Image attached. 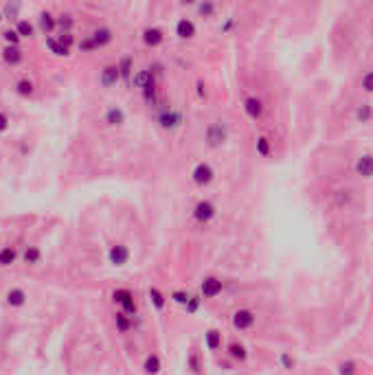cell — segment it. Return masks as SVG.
<instances>
[{
  "instance_id": "19",
  "label": "cell",
  "mask_w": 373,
  "mask_h": 375,
  "mask_svg": "<svg viewBox=\"0 0 373 375\" xmlns=\"http://www.w3.org/2000/svg\"><path fill=\"white\" fill-rule=\"evenodd\" d=\"M161 368H163V364H161V358H158L156 353H150L147 358H145L143 371L147 375H158V373H161Z\"/></svg>"
},
{
  "instance_id": "38",
  "label": "cell",
  "mask_w": 373,
  "mask_h": 375,
  "mask_svg": "<svg viewBox=\"0 0 373 375\" xmlns=\"http://www.w3.org/2000/svg\"><path fill=\"white\" fill-rule=\"evenodd\" d=\"M360 86H362V90H364V92H373V70L364 72V77H362Z\"/></svg>"
},
{
  "instance_id": "9",
  "label": "cell",
  "mask_w": 373,
  "mask_h": 375,
  "mask_svg": "<svg viewBox=\"0 0 373 375\" xmlns=\"http://www.w3.org/2000/svg\"><path fill=\"white\" fill-rule=\"evenodd\" d=\"M200 292H202L204 299H215V296L222 292V281L217 276H206V279L200 283Z\"/></svg>"
},
{
  "instance_id": "16",
  "label": "cell",
  "mask_w": 373,
  "mask_h": 375,
  "mask_svg": "<svg viewBox=\"0 0 373 375\" xmlns=\"http://www.w3.org/2000/svg\"><path fill=\"white\" fill-rule=\"evenodd\" d=\"M132 84H134V88H150V86H154V75H152V70H136L134 75H132Z\"/></svg>"
},
{
  "instance_id": "13",
  "label": "cell",
  "mask_w": 373,
  "mask_h": 375,
  "mask_svg": "<svg viewBox=\"0 0 373 375\" xmlns=\"http://www.w3.org/2000/svg\"><path fill=\"white\" fill-rule=\"evenodd\" d=\"M176 35L180 39H191L196 37V24H193V20L189 18H180L176 22Z\"/></svg>"
},
{
  "instance_id": "30",
  "label": "cell",
  "mask_w": 373,
  "mask_h": 375,
  "mask_svg": "<svg viewBox=\"0 0 373 375\" xmlns=\"http://www.w3.org/2000/svg\"><path fill=\"white\" fill-rule=\"evenodd\" d=\"M16 92L20 97H31L33 95V81L31 79H20L16 84Z\"/></svg>"
},
{
  "instance_id": "23",
  "label": "cell",
  "mask_w": 373,
  "mask_h": 375,
  "mask_svg": "<svg viewBox=\"0 0 373 375\" xmlns=\"http://www.w3.org/2000/svg\"><path fill=\"white\" fill-rule=\"evenodd\" d=\"M22 259H24V263L35 266V263H40V259H42V250H40L38 246H26L24 253H22Z\"/></svg>"
},
{
  "instance_id": "35",
  "label": "cell",
  "mask_w": 373,
  "mask_h": 375,
  "mask_svg": "<svg viewBox=\"0 0 373 375\" xmlns=\"http://www.w3.org/2000/svg\"><path fill=\"white\" fill-rule=\"evenodd\" d=\"M3 37H5L7 46H18V42L22 39V37L18 35V31H16V29H7V31L3 33Z\"/></svg>"
},
{
  "instance_id": "6",
  "label": "cell",
  "mask_w": 373,
  "mask_h": 375,
  "mask_svg": "<svg viewBox=\"0 0 373 375\" xmlns=\"http://www.w3.org/2000/svg\"><path fill=\"white\" fill-rule=\"evenodd\" d=\"M108 261L112 266H125L130 261V248L125 243H112L108 248Z\"/></svg>"
},
{
  "instance_id": "18",
  "label": "cell",
  "mask_w": 373,
  "mask_h": 375,
  "mask_svg": "<svg viewBox=\"0 0 373 375\" xmlns=\"http://www.w3.org/2000/svg\"><path fill=\"white\" fill-rule=\"evenodd\" d=\"M38 22H40V29H42V33H46V37H49L51 31L57 26V20L53 18V13H49V11H42V13H40Z\"/></svg>"
},
{
  "instance_id": "25",
  "label": "cell",
  "mask_w": 373,
  "mask_h": 375,
  "mask_svg": "<svg viewBox=\"0 0 373 375\" xmlns=\"http://www.w3.org/2000/svg\"><path fill=\"white\" fill-rule=\"evenodd\" d=\"M150 301L156 309H163L165 305H167V296H165L158 287H150Z\"/></svg>"
},
{
  "instance_id": "32",
  "label": "cell",
  "mask_w": 373,
  "mask_h": 375,
  "mask_svg": "<svg viewBox=\"0 0 373 375\" xmlns=\"http://www.w3.org/2000/svg\"><path fill=\"white\" fill-rule=\"evenodd\" d=\"M358 373V364L354 360H345L338 364V375H356Z\"/></svg>"
},
{
  "instance_id": "21",
  "label": "cell",
  "mask_w": 373,
  "mask_h": 375,
  "mask_svg": "<svg viewBox=\"0 0 373 375\" xmlns=\"http://www.w3.org/2000/svg\"><path fill=\"white\" fill-rule=\"evenodd\" d=\"M229 355L233 360L246 362V360H248V349H246L242 342H231V345H229Z\"/></svg>"
},
{
  "instance_id": "20",
  "label": "cell",
  "mask_w": 373,
  "mask_h": 375,
  "mask_svg": "<svg viewBox=\"0 0 373 375\" xmlns=\"http://www.w3.org/2000/svg\"><path fill=\"white\" fill-rule=\"evenodd\" d=\"M204 342H206V349H209V351H217V349L222 347V334H219L217 329H209V331L204 334Z\"/></svg>"
},
{
  "instance_id": "3",
  "label": "cell",
  "mask_w": 373,
  "mask_h": 375,
  "mask_svg": "<svg viewBox=\"0 0 373 375\" xmlns=\"http://www.w3.org/2000/svg\"><path fill=\"white\" fill-rule=\"evenodd\" d=\"M112 301L121 305L125 316H134L136 314V303H134V296H132L130 289H123V287L115 289V292H112Z\"/></svg>"
},
{
  "instance_id": "15",
  "label": "cell",
  "mask_w": 373,
  "mask_h": 375,
  "mask_svg": "<svg viewBox=\"0 0 373 375\" xmlns=\"http://www.w3.org/2000/svg\"><path fill=\"white\" fill-rule=\"evenodd\" d=\"M26 292L22 287H11L9 292H7V305H11V307H24L26 305Z\"/></svg>"
},
{
  "instance_id": "46",
  "label": "cell",
  "mask_w": 373,
  "mask_h": 375,
  "mask_svg": "<svg viewBox=\"0 0 373 375\" xmlns=\"http://www.w3.org/2000/svg\"><path fill=\"white\" fill-rule=\"evenodd\" d=\"M198 95L204 97V90H202V81H198Z\"/></svg>"
},
{
  "instance_id": "31",
  "label": "cell",
  "mask_w": 373,
  "mask_h": 375,
  "mask_svg": "<svg viewBox=\"0 0 373 375\" xmlns=\"http://www.w3.org/2000/svg\"><path fill=\"white\" fill-rule=\"evenodd\" d=\"M356 118H358V121H362V123H369L373 118V108L369 103H362L360 108L356 110Z\"/></svg>"
},
{
  "instance_id": "12",
  "label": "cell",
  "mask_w": 373,
  "mask_h": 375,
  "mask_svg": "<svg viewBox=\"0 0 373 375\" xmlns=\"http://www.w3.org/2000/svg\"><path fill=\"white\" fill-rule=\"evenodd\" d=\"M244 112L252 121H257V118H262V114H264V101L259 97H248L244 101Z\"/></svg>"
},
{
  "instance_id": "10",
  "label": "cell",
  "mask_w": 373,
  "mask_h": 375,
  "mask_svg": "<svg viewBox=\"0 0 373 375\" xmlns=\"http://www.w3.org/2000/svg\"><path fill=\"white\" fill-rule=\"evenodd\" d=\"M125 118H128V114H125V110L121 108V105H110V108L105 110V114H103V121L108 123L110 128H119V125H123Z\"/></svg>"
},
{
  "instance_id": "41",
  "label": "cell",
  "mask_w": 373,
  "mask_h": 375,
  "mask_svg": "<svg viewBox=\"0 0 373 375\" xmlns=\"http://www.w3.org/2000/svg\"><path fill=\"white\" fill-rule=\"evenodd\" d=\"M59 42H62V46H66V49H70L72 44H75V37H72V31L70 33H62V35L57 37Z\"/></svg>"
},
{
  "instance_id": "26",
  "label": "cell",
  "mask_w": 373,
  "mask_h": 375,
  "mask_svg": "<svg viewBox=\"0 0 373 375\" xmlns=\"http://www.w3.org/2000/svg\"><path fill=\"white\" fill-rule=\"evenodd\" d=\"M46 46L51 49L53 55H59V57H62V55H68V49H66V46H62V42H59V39L51 37V35L46 37Z\"/></svg>"
},
{
  "instance_id": "8",
  "label": "cell",
  "mask_w": 373,
  "mask_h": 375,
  "mask_svg": "<svg viewBox=\"0 0 373 375\" xmlns=\"http://www.w3.org/2000/svg\"><path fill=\"white\" fill-rule=\"evenodd\" d=\"M354 171L360 178H373V154H360L354 162Z\"/></svg>"
},
{
  "instance_id": "1",
  "label": "cell",
  "mask_w": 373,
  "mask_h": 375,
  "mask_svg": "<svg viewBox=\"0 0 373 375\" xmlns=\"http://www.w3.org/2000/svg\"><path fill=\"white\" fill-rule=\"evenodd\" d=\"M204 141L209 147H222V145L229 141V128L222 123V121H213L206 125V132H204Z\"/></svg>"
},
{
  "instance_id": "45",
  "label": "cell",
  "mask_w": 373,
  "mask_h": 375,
  "mask_svg": "<svg viewBox=\"0 0 373 375\" xmlns=\"http://www.w3.org/2000/svg\"><path fill=\"white\" fill-rule=\"evenodd\" d=\"M189 364H191V371H193V373L200 371V362H198V355H196V353H193L191 358H189Z\"/></svg>"
},
{
  "instance_id": "42",
  "label": "cell",
  "mask_w": 373,
  "mask_h": 375,
  "mask_svg": "<svg viewBox=\"0 0 373 375\" xmlns=\"http://www.w3.org/2000/svg\"><path fill=\"white\" fill-rule=\"evenodd\" d=\"M92 49H97L95 42H92V37H86V39H82V42H79V51H82V53H88V51H92Z\"/></svg>"
},
{
  "instance_id": "43",
  "label": "cell",
  "mask_w": 373,
  "mask_h": 375,
  "mask_svg": "<svg viewBox=\"0 0 373 375\" xmlns=\"http://www.w3.org/2000/svg\"><path fill=\"white\" fill-rule=\"evenodd\" d=\"M198 11L202 13V16H211V13L215 11V5H213V3H202V5H198Z\"/></svg>"
},
{
  "instance_id": "48",
  "label": "cell",
  "mask_w": 373,
  "mask_h": 375,
  "mask_svg": "<svg viewBox=\"0 0 373 375\" xmlns=\"http://www.w3.org/2000/svg\"><path fill=\"white\" fill-rule=\"evenodd\" d=\"M371 35H373V29H371Z\"/></svg>"
},
{
  "instance_id": "34",
  "label": "cell",
  "mask_w": 373,
  "mask_h": 375,
  "mask_svg": "<svg viewBox=\"0 0 373 375\" xmlns=\"http://www.w3.org/2000/svg\"><path fill=\"white\" fill-rule=\"evenodd\" d=\"M117 66H119L121 77L125 79V81H130V77H132V59L130 57H121V62H119Z\"/></svg>"
},
{
  "instance_id": "17",
  "label": "cell",
  "mask_w": 373,
  "mask_h": 375,
  "mask_svg": "<svg viewBox=\"0 0 373 375\" xmlns=\"http://www.w3.org/2000/svg\"><path fill=\"white\" fill-rule=\"evenodd\" d=\"M3 59L9 66H18L24 59V55H22V51H20V46H5V49H3Z\"/></svg>"
},
{
  "instance_id": "29",
  "label": "cell",
  "mask_w": 373,
  "mask_h": 375,
  "mask_svg": "<svg viewBox=\"0 0 373 375\" xmlns=\"http://www.w3.org/2000/svg\"><path fill=\"white\" fill-rule=\"evenodd\" d=\"M16 31H18L20 37H31V35H33V24L29 22V20L20 18L18 22H16Z\"/></svg>"
},
{
  "instance_id": "7",
  "label": "cell",
  "mask_w": 373,
  "mask_h": 375,
  "mask_svg": "<svg viewBox=\"0 0 373 375\" xmlns=\"http://www.w3.org/2000/svg\"><path fill=\"white\" fill-rule=\"evenodd\" d=\"M158 123H161L163 130H176L182 125V114L176 110H163L161 116H158Z\"/></svg>"
},
{
  "instance_id": "47",
  "label": "cell",
  "mask_w": 373,
  "mask_h": 375,
  "mask_svg": "<svg viewBox=\"0 0 373 375\" xmlns=\"http://www.w3.org/2000/svg\"><path fill=\"white\" fill-rule=\"evenodd\" d=\"M3 18H5V16H3V11H0V20H3Z\"/></svg>"
},
{
  "instance_id": "14",
  "label": "cell",
  "mask_w": 373,
  "mask_h": 375,
  "mask_svg": "<svg viewBox=\"0 0 373 375\" xmlns=\"http://www.w3.org/2000/svg\"><path fill=\"white\" fill-rule=\"evenodd\" d=\"M163 39H165V33L158 29V26H147V29L143 31V42L152 46V49H154V46H161Z\"/></svg>"
},
{
  "instance_id": "33",
  "label": "cell",
  "mask_w": 373,
  "mask_h": 375,
  "mask_svg": "<svg viewBox=\"0 0 373 375\" xmlns=\"http://www.w3.org/2000/svg\"><path fill=\"white\" fill-rule=\"evenodd\" d=\"M18 13H20V3H7V5L3 7V16H5L7 20H20Z\"/></svg>"
},
{
  "instance_id": "27",
  "label": "cell",
  "mask_w": 373,
  "mask_h": 375,
  "mask_svg": "<svg viewBox=\"0 0 373 375\" xmlns=\"http://www.w3.org/2000/svg\"><path fill=\"white\" fill-rule=\"evenodd\" d=\"M255 147H257V154H259V156H262V158H268V156H270V151H272L270 138H268V136H259Z\"/></svg>"
},
{
  "instance_id": "22",
  "label": "cell",
  "mask_w": 373,
  "mask_h": 375,
  "mask_svg": "<svg viewBox=\"0 0 373 375\" xmlns=\"http://www.w3.org/2000/svg\"><path fill=\"white\" fill-rule=\"evenodd\" d=\"M90 37H92V42H95V46H105V44L112 42V31L105 29V26H101V29H97Z\"/></svg>"
},
{
  "instance_id": "4",
  "label": "cell",
  "mask_w": 373,
  "mask_h": 375,
  "mask_svg": "<svg viewBox=\"0 0 373 375\" xmlns=\"http://www.w3.org/2000/svg\"><path fill=\"white\" fill-rule=\"evenodd\" d=\"M213 178H215V171L209 162H198L196 167L191 171V180L198 184V187H206V184L213 182Z\"/></svg>"
},
{
  "instance_id": "39",
  "label": "cell",
  "mask_w": 373,
  "mask_h": 375,
  "mask_svg": "<svg viewBox=\"0 0 373 375\" xmlns=\"http://www.w3.org/2000/svg\"><path fill=\"white\" fill-rule=\"evenodd\" d=\"M186 314H196L198 307H200V296H189V301H186Z\"/></svg>"
},
{
  "instance_id": "5",
  "label": "cell",
  "mask_w": 373,
  "mask_h": 375,
  "mask_svg": "<svg viewBox=\"0 0 373 375\" xmlns=\"http://www.w3.org/2000/svg\"><path fill=\"white\" fill-rule=\"evenodd\" d=\"M217 213V209H215V204L209 202V200H200L196 206H193V220L200 222V224H206V222H211L213 217H215Z\"/></svg>"
},
{
  "instance_id": "11",
  "label": "cell",
  "mask_w": 373,
  "mask_h": 375,
  "mask_svg": "<svg viewBox=\"0 0 373 375\" xmlns=\"http://www.w3.org/2000/svg\"><path fill=\"white\" fill-rule=\"evenodd\" d=\"M119 79H121L119 66L117 64H110V66H105V68L101 70V75H99V84H101L103 88H112V86H117Z\"/></svg>"
},
{
  "instance_id": "2",
  "label": "cell",
  "mask_w": 373,
  "mask_h": 375,
  "mask_svg": "<svg viewBox=\"0 0 373 375\" xmlns=\"http://www.w3.org/2000/svg\"><path fill=\"white\" fill-rule=\"evenodd\" d=\"M231 322H233V327H235L237 331H248V329L255 327L257 314L252 312V309H248V307H242V309H237V312L231 316Z\"/></svg>"
},
{
  "instance_id": "24",
  "label": "cell",
  "mask_w": 373,
  "mask_h": 375,
  "mask_svg": "<svg viewBox=\"0 0 373 375\" xmlns=\"http://www.w3.org/2000/svg\"><path fill=\"white\" fill-rule=\"evenodd\" d=\"M16 257H18V253H16V248L13 246H5V248H0V266H11L13 261H16Z\"/></svg>"
},
{
  "instance_id": "28",
  "label": "cell",
  "mask_w": 373,
  "mask_h": 375,
  "mask_svg": "<svg viewBox=\"0 0 373 375\" xmlns=\"http://www.w3.org/2000/svg\"><path fill=\"white\" fill-rule=\"evenodd\" d=\"M115 325H117V329L121 334H128L130 329H132V320H130V316H125L123 312H119L117 316H115Z\"/></svg>"
},
{
  "instance_id": "44",
  "label": "cell",
  "mask_w": 373,
  "mask_h": 375,
  "mask_svg": "<svg viewBox=\"0 0 373 375\" xmlns=\"http://www.w3.org/2000/svg\"><path fill=\"white\" fill-rule=\"evenodd\" d=\"M9 130V116L5 112H0V132H7Z\"/></svg>"
},
{
  "instance_id": "37",
  "label": "cell",
  "mask_w": 373,
  "mask_h": 375,
  "mask_svg": "<svg viewBox=\"0 0 373 375\" xmlns=\"http://www.w3.org/2000/svg\"><path fill=\"white\" fill-rule=\"evenodd\" d=\"M169 299L178 303V305H186V301H189V294L184 292V289H176V292H171L169 294Z\"/></svg>"
},
{
  "instance_id": "36",
  "label": "cell",
  "mask_w": 373,
  "mask_h": 375,
  "mask_svg": "<svg viewBox=\"0 0 373 375\" xmlns=\"http://www.w3.org/2000/svg\"><path fill=\"white\" fill-rule=\"evenodd\" d=\"M279 364H281V368H285V371H292V368H294V358H292L290 353H281L279 355Z\"/></svg>"
},
{
  "instance_id": "40",
  "label": "cell",
  "mask_w": 373,
  "mask_h": 375,
  "mask_svg": "<svg viewBox=\"0 0 373 375\" xmlns=\"http://www.w3.org/2000/svg\"><path fill=\"white\" fill-rule=\"evenodd\" d=\"M57 24L62 26V33H70V29H72V18L70 16H59L57 18Z\"/></svg>"
}]
</instances>
